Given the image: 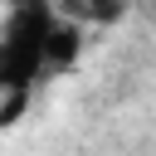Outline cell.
Here are the masks:
<instances>
[{"mask_svg": "<svg viewBox=\"0 0 156 156\" xmlns=\"http://www.w3.org/2000/svg\"><path fill=\"white\" fill-rule=\"evenodd\" d=\"M49 0H10V15L0 24V98H29L44 68V44L54 29Z\"/></svg>", "mask_w": 156, "mask_h": 156, "instance_id": "6da1fadb", "label": "cell"}, {"mask_svg": "<svg viewBox=\"0 0 156 156\" xmlns=\"http://www.w3.org/2000/svg\"><path fill=\"white\" fill-rule=\"evenodd\" d=\"M78 49H83V34H78V24H68V20H54V29H49V44H44V68H49V73H63V68L78 58Z\"/></svg>", "mask_w": 156, "mask_h": 156, "instance_id": "7a4b0ae2", "label": "cell"}, {"mask_svg": "<svg viewBox=\"0 0 156 156\" xmlns=\"http://www.w3.org/2000/svg\"><path fill=\"white\" fill-rule=\"evenodd\" d=\"M117 10H122V0H93V10H88V15H93V20H112Z\"/></svg>", "mask_w": 156, "mask_h": 156, "instance_id": "3957f363", "label": "cell"}, {"mask_svg": "<svg viewBox=\"0 0 156 156\" xmlns=\"http://www.w3.org/2000/svg\"><path fill=\"white\" fill-rule=\"evenodd\" d=\"M68 5H78V0H68Z\"/></svg>", "mask_w": 156, "mask_h": 156, "instance_id": "277c9868", "label": "cell"}]
</instances>
